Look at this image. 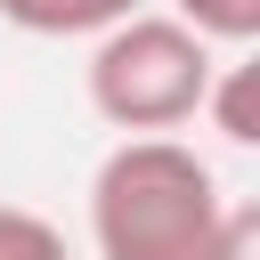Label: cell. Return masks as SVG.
I'll use <instances>...</instances> for the list:
<instances>
[{"instance_id":"1","label":"cell","mask_w":260,"mask_h":260,"mask_svg":"<svg viewBox=\"0 0 260 260\" xmlns=\"http://www.w3.org/2000/svg\"><path fill=\"white\" fill-rule=\"evenodd\" d=\"M219 179L171 130H130L89 179V236L98 260H211Z\"/></svg>"},{"instance_id":"2","label":"cell","mask_w":260,"mask_h":260,"mask_svg":"<svg viewBox=\"0 0 260 260\" xmlns=\"http://www.w3.org/2000/svg\"><path fill=\"white\" fill-rule=\"evenodd\" d=\"M211 65H219V57H211V41H203L195 24L130 8V16L106 24L98 49H89V106H98V122H114L122 138H130V130H179V122H195V106H203V89H211Z\"/></svg>"},{"instance_id":"3","label":"cell","mask_w":260,"mask_h":260,"mask_svg":"<svg viewBox=\"0 0 260 260\" xmlns=\"http://www.w3.org/2000/svg\"><path fill=\"white\" fill-rule=\"evenodd\" d=\"M130 8H146V0H0V24H16L32 41H98Z\"/></svg>"},{"instance_id":"4","label":"cell","mask_w":260,"mask_h":260,"mask_svg":"<svg viewBox=\"0 0 260 260\" xmlns=\"http://www.w3.org/2000/svg\"><path fill=\"white\" fill-rule=\"evenodd\" d=\"M195 114H211V130H219L228 146H260V65H252V57L211 65V89H203Z\"/></svg>"},{"instance_id":"5","label":"cell","mask_w":260,"mask_h":260,"mask_svg":"<svg viewBox=\"0 0 260 260\" xmlns=\"http://www.w3.org/2000/svg\"><path fill=\"white\" fill-rule=\"evenodd\" d=\"M171 16L195 24L211 49H244V41L260 32V0H171Z\"/></svg>"},{"instance_id":"6","label":"cell","mask_w":260,"mask_h":260,"mask_svg":"<svg viewBox=\"0 0 260 260\" xmlns=\"http://www.w3.org/2000/svg\"><path fill=\"white\" fill-rule=\"evenodd\" d=\"M0 260H73V252H65V236H57L41 211L0 203Z\"/></svg>"},{"instance_id":"7","label":"cell","mask_w":260,"mask_h":260,"mask_svg":"<svg viewBox=\"0 0 260 260\" xmlns=\"http://www.w3.org/2000/svg\"><path fill=\"white\" fill-rule=\"evenodd\" d=\"M211 260H260V211H252V203H219Z\"/></svg>"}]
</instances>
